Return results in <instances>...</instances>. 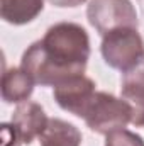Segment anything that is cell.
Instances as JSON below:
<instances>
[{
	"label": "cell",
	"mask_w": 144,
	"mask_h": 146,
	"mask_svg": "<svg viewBox=\"0 0 144 146\" xmlns=\"http://www.w3.org/2000/svg\"><path fill=\"white\" fill-rule=\"evenodd\" d=\"M0 129H2V146H20V145H24L20 134L17 133V129H15V126H14L12 122H10V124L3 122V124L0 126Z\"/></svg>",
	"instance_id": "obj_12"
},
{
	"label": "cell",
	"mask_w": 144,
	"mask_h": 146,
	"mask_svg": "<svg viewBox=\"0 0 144 146\" xmlns=\"http://www.w3.org/2000/svg\"><path fill=\"white\" fill-rule=\"evenodd\" d=\"M131 107L124 99H117L107 92H95L83 114L87 126L98 134H108L131 124Z\"/></svg>",
	"instance_id": "obj_2"
},
{
	"label": "cell",
	"mask_w": 144,
	"mask_h": 146,
	"mask_svg": "<svg viewBox=\"0 0 144 146\" xmlns=\"http://www.w3.org/2000/svg\"><path fill=\"white\" fill-rule=\"evenodd\" d=\"M48 122L49 119L46 112L37 102L26 100L19 104L12 114V124L15 126L17 133L20 134L24 145H31L36 138H39L42 131L46 129Z\"/></svg>",
	"instance_id": "obj_7"
},
{
	"label": "cell",
	"mask_w": 144,
	"mask_h": 146,
	"mask_svg": "<svg viewBox=\"0 0 144 146\" xmlns=\"http://www.w3.org/2000/svg\"><path fill=\"white\" fill-rule=\"evenodd\" d=\"M34 80L22 68H5L2 75V99L7 104H22L34 92Z\"/></svg>",
	"instance_id": "obj_8"
},
{
	"label": "cell",
	"mask_w": 144,
	"mask_h": 146,
	"mask_svg": "<svg viewBox=\"0 0 144 146\" xmlns=\"http://www.w3.org/2000/svg\"><path fill=\"white\" fill-rule=\"evenodd\" d=\"M87 17L100 36L119 27L137 29V12L131 0H90Z\"/></svg>",
	"instance_id": "obj_4"
},
{
	"label": "cell",
	"mask_w": 144,
	"mask_h": 146,
	"mask_svg": "<svg viewBox=\"0 0 144 146\" xmlns=\"http://www.w3.org/2000/svg\"><path fill=\"white\" fill-rule=\"evenodd\" d=\"M105 146H144L143 136L122 127L105 134Z\"/></svg>",
	"instance_id": "obj_11"
},
{
	"label": "cell",
	"mask_w": 144,
	"mask_h": 146,
	"mask_svg": "<svg viewBox=\"0 0 144 146\" xmlns=\"http://www.w3.org/2000/svg\"><path fill=\"white\" fill-rule=\"evenodd\" d=\"M95 87L97 85L92 78L85 75H78V76H73L70 80L63 82L61 85L54 87L53 95H54L56 104L63 110L83 119L85 110L97 92Z\"/></svg>",
	"instance_id": "obj_5"
},
{
	"label": "cell",
	"mask_w": 144,
	"mask_h": 146,
	"mask_svg": "<svg viewBox=\"0 0 144 146\" xmlns=\"http://www.w3.org/2000/svg\"><path fill=\"white\" fill-rule=\"evenodd\" d=\"M102 56L108 66L127 72L144 56V41L136 27H119L102 36Z\"/></svg>",
	"instance_id": "obj_3"
},
{
	"label": "cell",
	"mask_w": 144,
	"mask_h": 146,
	"mask_svg": "<svg viewBox=\"0 0 144 146\" xmlns=\"http://www.w3.org/2000/svg\"><path fill=\"white\" fill-rule=\"evenodd\" d=\"M90 58V37L75 22L51 26L42 39L32 42L22 54L20 68L41 87H58L83 75Z\"/></svg>",
	"instance_id": "obj_1"
},
{
	"label": "cell",
	"mask_w": 144,
	"mask_h": 146,
	"mask_svg": "<svg viewBox=\"0 0 144 146\" xmlns=\"http://www.w3.org/2000/svg\"><path fill=\"white\" fill-rule=\"evenodd\" d=\"M48 2L56 5V7H76V5H81L87 0H48Z\"/></svg>",
	"instance_id": "obj_13"
},
{
	"label": "cell",
	"mask_w": 144,
	"mask_h": 146,
	"mask_svg": "<svg viewBox=\"0 0 144 146\" xmlns=\"http://www.w3.org/2000/svg\"><path fill=\"white\" fill-rule=\"evenodd\" d=\"M44 9V0H0V15L5 22L22 26L34 21Z\"/></svg>",
	"instance_id": "obj_10"
},
{
	"label": "cell",
	"mask_w": 144,
	"mask_h": 146,
	"mask_svg": "<svg viewBox=\"0 0 144 146\" xmlns=\"http://www.w3.org/2000/svg\"><path fill=\"white\" fill-rule=\"evenodd\" d=\"M120 99L131 107V124L144 127V56L131 70L122 73Z\"/></svg>",
	"instance_id": "obj_6"
},
{
	"label": "cell",
	"mask_w": 144,
	"mask_h": 146,
	"mask_svg": "<svg viewBox=\"0 0 144 146\" xmlns=\"http://www.w3.org/2000/svg\"><path fill=\"white\" fill-rule=\"evenodd\" d=\"M41 146H80L81 133L71 122L53 117L39 136Z\"/></svg>",
	"instance_id": "obj_9"
}]
</instances>
